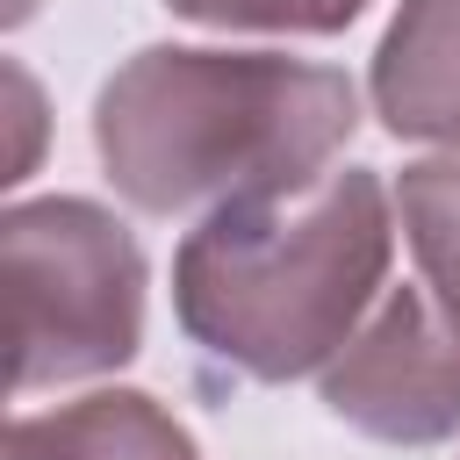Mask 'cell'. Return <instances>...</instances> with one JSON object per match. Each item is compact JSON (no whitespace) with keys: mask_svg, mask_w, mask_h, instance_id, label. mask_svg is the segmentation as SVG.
Masks as SVG:
<instances>
[{"mask_svg":"<svg viewBox=\"0 0 460 460\" xmlns=\"http://www.w3.org/2000/svg\"><path fill=\"white\" fill-rule=\"evenodd\" d=\"M359 93L273 50H137L93 101V151L144 216L302 187L352 137Z\"/></svg>","mask_w":460,"mask_h":460,"instance_id":"6da1fadb","label":"cell"},{"mask_svg":"<svg viewBox=\"0 0 460 460\" xmlns=\"http://www.w3.org/2000/svg\"><path fill=\"white\" fill-rule=\"evenodd\" d=\"M7 460H201V453L151 395L115 388L43 417H14Z\"/></svg>","mask_w":460,"mask_h":460,"instance_id":"8992f818","label":"cell"},{"mask_svg":"<svg viewBox=\"0 0 460 460\" xmlns=\"http://www.w3.org/2000/svg\"><path fill=\"white\" fill-rule=\"evenodd\" d=\"M395 208H402V237L424 266V288L460 316V151L410 165L395 187Z\"/></svg>","mask_w":460,"mask_h":460,"instance_id":"52a82bcc","label":"cell"},{"mask_svg":"<svg viewBox=\"0 0 460 460\" xmlns=\"http://www.w3.org/2000/svg\"><path fill=\"white\" fill-rule=\"evenodd\" d=\"M388 194L367 165L223 201L172 259L180 331L252 381L331 367L388 273Z\"/></svg>","mask_w":460,"mask_h":460,"instance_id":"7a4b0ae2","label":"cell"},{"mask_svg":"<svg viewBox=\"0 0 460 460\" xmlns=\"http://www.w3.org/2000/svg\"><path fill=\"white\" fill-rule=\"evenodd\" d=\"M7 273V381L14 395L108 374L144 338V252L137 237L72 194L22 201L0 223Z\"/></svg>","mask_w":460,"mask_h":460,"instance_id":"3957f363","label":"cell"},{"mask_svg":"<svg viewBox=\"0 0 460 460\" xmlns=\"http://www.w3.org/2000/svg\"><path fill=\"white\" fill-rule=\"evenodd\" d=\"M374 108L395 137L460 151V0H402L374 58Z\"/></svg>","mask_w":460,"mask_h":460,"instance_id":"5b68a950","label":"cell"},{"mask_svg":"<svg viewBox=\"0 0 460 460\" xmlns=\"http://www.w3.org/2000/svg\"><path fill=\"white\" fill-rule=\"evenodd\" d=\"M323 410L388 446L460 431V316L431 288H395L323 367Z\"/></svg>","mask_w":460,"mask_h":460,"instance_id":"277c9868","label":"cell"},{"mask_svg":"<svg viewBox=\"0 0 460 460\" xmlns=\"http://www.w3.org/2000/svg\"><path fill=\"white\" fill-rule=\"evenodd\" d=\"M187 22L208 29H295V36H331L345 29L367 0H165Z\"/></svg>","mask_w":460,"mask_h":460,"instance_id":"ba28073f","label":"cell"}]
</instances>
